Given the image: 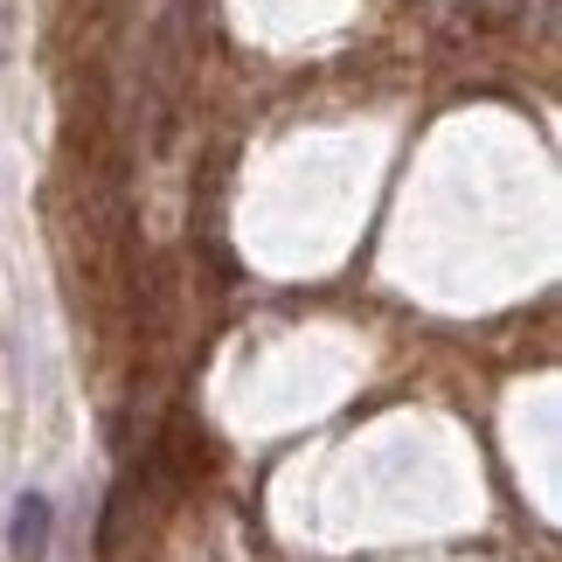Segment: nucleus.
I'll list each match as a JSON object with an SVG mask.
<instances>
[{
  "label": "nucleus",
  "instance_id": "1",
  "mask_svg": "<svg viewBox=\"0 0 562 562\" xmlns=\"http://www.w3.org/2000/svg\"><path fill=\"white\" fill-rule=\"evenodd\" d=\"M49 528H56V507H49V493H14V507H8V555L14 562H42L49 555Z\"/></svg>",
  "mask_w": 562,
  "mask_h": 562
}]
</instances>
